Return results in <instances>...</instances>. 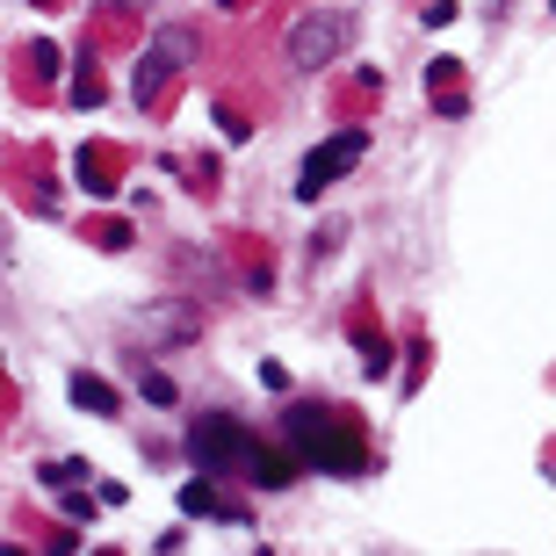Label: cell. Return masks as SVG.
Returning a JSON list of instances; mask_svg holds the SVG:
<instances>
[{
    "label": "cell",
    "mask_w": 556,
    "mask_h": 556,
    "mask_svg": "<svg viewBox=\"0 0 556 556\" xmlns=\"http://www.w3.org/2000/svg\"><path fill=\"white\" fill-rule=\"evenodd\" d=\"M282 441L304 455V470H326V477L362 470V433H354L340 413H326V405H296V413L282 419Z\"/></svg>",
    "instance_id": "obj_1"
},
{
    "label": "cell",
    "mask_w": 556,
    "mask_h": 556,
    "mask_svg": "<svg viewBox=\"0 0 556 556\" xmlns=\"http://www.w3.org/2000/svg\"><path fill=\"white\" fill-rule=\"evenodd\" d=\"M253 441L239 419H225V413H203L195 427H188V463L203 477H231V470H253Z\"/></svg>",
    "instance_id": "obj_2"
},
{
    "label": "cell",
    "mask_w": 556,
    "mask_h": 556,
    "mask_svg": "<svg viewBox=\"0 0 556 556\" xmlns=\"http://www.w3.org/2000/svg\"><path fill=\"white\" fill-rule=\"evenodd\" d=\"M188 59H195V37H188L181 22H174V29H160V37L144 43V59L130 65V102L152 109V102L166 94V80H174V73H181Z\"/></svg>",
    "instance_id": "obj_3"
},
{
    "label": "cell",
    "mask_w": 556,
    "mask_h": 556,
    "mask_svg": "<svg viewBox=\"0 0 556 556\" xmlns=\"http://www.w3.org/2000/svg\"><path fill=\"white\" fill-rule=\"evenodd\" d=\"M362 152H369V130H332V138L304 160V174H296V203H318V195H326V188L340 181Z\"/></svg>",
    "instance_id": "obj_4"
},
{
    "label": "cell",
    "mask_w": 556,
    "mask_h": 556,
    "mask_svg": "<svg viewBox=\"0 0 556 556\" xmlns=\"http://www.w3.org/2000/svg\"><path fill=\"white\" fill-rule=\"evenodd\" d=\"M340 43H348V15H304L289 29V65L296 73H318V65L340 59Z\"/></svg>",
    "instance_id": "obj_5"
},
{
    "label": "cell",
    "mask_w": 556,
    "mask_h": 556,
    "mask_svg": "<svg viewBox=\"0 0 556 556\" xmlns=\"http://www.w3.org/2000/svg\"><path fill=\"white\" fill-rule=\"evenodd\" d=\"M65 391H73V405H80V413H102V419H109V413H124V397L109 391L102 376H87V369L73 376V383H65Z\"/></svg>",
    "instance_id": "obj_6"
},
{
    "label": "cell",
    "mask_w": 556,
    "mask_h": 556,
    "mask_svg": "<svg viewBox=\"0 0 556 556\" xmlns=\"http://www.w3.org/2000/svg\"><path fill=\"white\" fill-rule=\"evenodd\" d=\"M181 514H203V520H247L239 506H225V498L210 492V484H181Z\"/></svg>",
    "instance_id": "obj_7"
},
{
    "label": "cell",
    "mask_w": 556,
    "mask_h": 556,
    "mask_svg": "<svg viewBox=\"0 0 556 556\" xmlns=\"http://www.w3.org/2000/svg\"><path fill=\"white\" fill-rule=\"evenodd\" d=\"M433 102H441V116H463V94H455V80H463V65L455 59H433Z\"/></svg>",
    "instance_id": "obj_8"
},
{
    "label": "cell",
    "mask_w": 556,
    "mask_h": 556,
    "mask_svg": "<svg viewBox=\"0 0 556 556\" xmlns=\"http://www.w3.org/2000/svg\"><path fill=\"white\" fill-rule=\"evenodd\" d=\"M217 124H225V138H231V144H247V138H253V124L239 116V109H217Z\"/></svg>",
    "instance_id": "obj_9"
},
{
    "label": "cell",
    "mask_w": 556,
    "mask_h": 556,
    "mask_svg": "<svg viewBox=\"0 0 556 556\" xmlns=\"http://www.w3.org/2000/svg\"><path fill=\"white\" fill-rule=\"evenodd\" d=\"M29 65L37 73H59V43H29Z\"/></svg>",
    "instance_id": "obj_10"
},
{
    "label": "cell",
    "mask_w": 556,
    "mask_h": 556,
    "mask_svg": "<svg viewBox=\"0 0 556 556\" xmlns=\"http://www.w3.org/2000/svg\"><path fill=\"white\" fill-rule=\"evenodd\" d=\"M73 102H80V109H94V102H102V80H94V73H80V87H73Z\"/></svg>",
    "instance_id": "obj_11"
},
{
    "label": "cell",
    "mask_w": 556,
    "mask_h": 556,
    "mask_svg": "<svg viewBox=\"0 0 556 556\" xmlns=\"http://www.w3.org/2000/svg\"><path fill=\"white\" fill-rule=\"evenodd\" d=\"M217 8H247V0H217Z\"/></svg>",
    "instance_id": "obj_12"
},
{
    "label": "cell",
    "mask_w": 556,
    "mask_h": 556,
    "mask_svg": "<svg viewBox=\"0 0 556 556\" xmlns=\"http://www.w3.org/2000/svg\"><path fill=\"white\" fill-rule=\"evenodd\" d=\"M130 8H138V0H130Z\"/></svg>",
    "instance_id": "obj_13"
},
{
    "label": "cell",
    "mask_w": 556,
    "mask_h": 556,
    "mask_svg": "<svg viewBox=\"0 0 556 556\" xmlns=\"http://www.w3.org/2000/svg\"><path fill=\"white\" fill-rule=\"evenodd\" d=\"M549 8H556V0H549Z\"/></svg>",
    "instance_id": "obj_14"
}]
</instances>
